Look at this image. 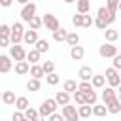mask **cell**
Wrapping results in <instances>:
<instances>
[{"instance_id":"19","label":"cell","mask_w":121,"mask_h":121,"mask_svg":"<svg viewBox=\"0 0 121 121\" xmlns=\"http://www.w3.org/2000/svg\"><path fill=\"white\" fill-rule=\"evenodd\" d=\"M28 74H30L32 78H36V79H42V78L45 76L42 64H30V72H28Z\"/></svg>"},{"instance_id":"4","label":"cell","mask_w":121,"mask_h":121,"mask_svg":"<svg viewBox=\"0 0 121 121\" xmlns=\"http://www.w3.org/2000/svg\"><path fill=\"white\" fill-rule=\"evenodd\" d=\"M98 55H100L102 59H113V57L117 55V47H115L113 43L104 42V43L98 47Z\"/></svg>"},{"instance_id":"5","label":"cell","mask_w":121,"mask_h":121,"mask_svg":"<svg viewBox=\"0 0 121 121\" xmlns=\"http://www.w3.org/2000/svg\"><path fill=\"white\" fill-rule=\"evenodd\" d=\"M60 113H62V117H64L66 121H79L78 108H76V106H72V104H66V106H62Z\"/></svg>"},{"instance_id":"33","label":"cell","mask_w":121,"mask_h":121,"mask_svg":"<svg viewBox=\"0 0 121 121\" xmlns=\"http://www.w3.org/2000/svg\"><path fill=\"white\" fill-rule=\"evenodd\" d=\"M42 25H43V21H42V17H38V15H34V17L28 21V26H30V30H38Z\"/></svg>"},{"instance_id":"43","label":"cell","mask_w":121,"mask_h":121,"mask_svg":"<svg viewBox=\"0 0 121 121\" xmlns=\"http://www.w3.org/2000/svg\"><path fill=\"white\" fill-rule=\"evenodd\" d=\"M23 119H25V112L15 110V112H13V115H11V121H23Z\"/></svg>"},{"instance_id":"38","label":"cell","mask_w":121,"mask_h":121,"mask_svg":"<svg viewBox=\"0 0 121 121\" xmlns=\"http://www.w3.org/2000/svg\"><path fill=\"white\" fill-rule=\"evenodd\" d=\"M72 98H74V102L76 104H85V93H81V91H76L74 95H72Z\"/></svg>"},{"instance_id":"29","label":"cell","mask_w":121,"mask_h":121,"mask_svg":"<svg viewBox=\"0 0 121 121\" xmlns=\"http://www.w3.org/2000/svg\"><path fill=\"white\" fill-rule=\"evenodd\" d=\"M98 102V95H96V91L93 89V91H89V93H85V104H89V106H95Z\"/></svg>"},{"instance_id":"34","label":"cell","mask_w":121,"mask_h":121,"mask_svg":"<svg viewBox=\"0 0 121 121\" xmlns=\"http://www.w3.org/2000/svg\"><path fill=\"white\" fill-rule=\"evenodd\" d=\"M106 8L110 13H117V8H119V0H106Z\"/></svg>"},{"instance_id":"10","label":"cell","mask_w":121,"mask_h":121,"mask_svg":"<svg viewBox=\"0 0 121 121\" xmlns=\"http://www.w3.org/2000/svg\"><path fill=\"white\" fill-rule=\"evenodd\" d=\"M96 17H100V19H104V21H106L108 25H112V23L115 21V15H113V13H110L106 6H100V8L96 9Z\"/></svg>"},{"instance_id":"55","label":"cell","mask_w":121,"mask_h":121,"mask_svg":"<svg viewBox=\"0 0 121 121\" xmlns=\"http://www.w3.org/2000/svg\"><path fill=\"white\" fill-rule=\"evenodd\" d=\"M0 100H2V91H0Z\"/></svg>"},{"instance_id":"9","label":"cell","mask_w":121,"mask_h":121,"mask_svg":"<svg viewBox=\"0 0 121 121\" xmlns=\"http://www.w3.org/2000/svg\"><path fill=\"white\" fill-rule=\"evenodd\" d=\"M13 68V59L9 55H0V74H8Z\"/></svg>"},{"instance_id":"48","label":"cell","mask_w":121,"mask_h":121,"mask_svg":"<svg viewBox=\"0 0 121 121\" xmlns=\"http://www.w3.org/2000/svg\"><path fill=\"white\" fill-rule=\"evenodd\" d=\"M11 2H13V0H0V6H4V8H9V6H11Z\"/></svg>"},{"instance_id":"1","label":"cell","mask_w":121,"mask_h":121,"mask_svg":"<svg viewBox=\"0 0 121 121\" xmlns=\"http://www.w3.org/2000/svg\"><path fill=\"white\" fill-rule=\"evenodd\" d=\"M23 36H25V26H23V23H13V25H11V34H9L11 45H19V43L23 42Z\"/></svg>"},{"instance_id":"2","label":"cell","mask_w":121,"mask_h":121,"mask_svg":"<svg viewBox=\"0 0 121 121\" xmlns=\"http://www.w3.org/2000/svg\"><path fill=\"white\" fill-rule=\"evenodd\" d=\"M57 106H59V104H57L55 98H45V100L42 102V106H40L38 112H40L42 117H49V115H53V113L57 112Z\"/></svg>"},{"instance_id":"49","label":"cell","mask_w":121,"mask_h":121,"mask_svg":"<svg viewBox=\"0 0 121 121\" xmlns=\"http://www.w3.org/2000/svg\"><path fill=\"white\" fill-rule=\"evenodd\" d=\"M117 98H119V102H121V85L117 87Z\"/></svg>"},{"instance_id":"51","label":"cell","mask_w":121,"mask_h":121,"mask_svg":"<svg viewBox=\"0 0 121 121\" xmlns=\"http://www.w3.org/2000/svg\"><path fill=\"white\" fill-rule=\"evenodd\" d=\"M17 2H19V4H23V6H25V4H28V2H30V0H17Z\"/></svg>"},{"instance_id":"27","label":"cell","mask_w":121,"mask_h":121,"mask_svg":"<svg viewBox=\"0 0 121 121\" xmlns=\"http://www.w3.org/2000/svg\"><path fill=\"white\" fill-rule=\"evenodd\" d=\"M62 91H66V93L74 95V93L78 91V83H76V79H66V81H64V85H62Z\"/></svg>"},{"instance_id":"6","label":"cell","mask_w":121,"mask_h":121,"mask_svg":"<svg viewBox=\"0 0 121 121\" xmlns=\"http://www.w3.org/2000/svg\"><path fill=\"white\" fill-rule=\"evenodd\" d=\"M34 15H36V4H34V2H28V4H25V6L21 8V19H23L25 23H28Z\"/></svg>"},{"instance_id":"12","label":"cell","mask_w":121,"mask_h":121,"mask_svg":"<svg viewBox=\"0 0 121 121\" xmlns=\"http://www.w3.org/2000/svg\"><path fill=\"white\" fill-rule=\"evenodd\" d=\"M102 102L104 104H108V102H112L113 98H117V91L113 89V87H106V89H102Z\"/></svg>"},{"instance_id":"40","label":"cell","mask_w":121,"mask_h":121,"mask_svg":"<svg viewBox=\"0 0 121 121\" xmlns=\"http://www.w3.org/2000/svg\"><path fill=\"white\" fill-rule=\"evenodd\" d=\"M95 26H96V28H100V30H106V28H108L110 25H108V23H106L104 19H100V17H96V19H95Z\"/></svg>"},{"instance_id":"28","label":"cell","mask_w":121,"mask_h":121,"mask_svg":"<svg viewBox=\"0 0 121 121\" xmlns=\"http://www.w3.org/2000/svg\"><path fill=\"white\" fill-rule=\"evenodd\" d=\"M40 51H36V49H30L28 53H26V60L30 62V64H38L40 62Z\"/></svg>"},{"instance_id":"11","label":"cell","mask_w":121,"mask_h":121,"mask_svg":"<svg viewBox=\"0 0 121 121\" xmlns=\"http://www.w3.org/2000/svg\"><path fill=\"white\" fill-rule=\"evenodd\" d=\"M40 38H38V30H25V36H23V42L26 43V45H36V42H38Z\"/></svg>"},{"instance_id":"41","label":"cell","mask_w":121,"mask_h":121,"mask_svg":"<svg viewBox=\"0 0 121 121\" xmlns=\"http://www.w3.org/2000/svg\"><path fill=\"white\" fill-rule=\"evenodd\" d=\"M72 25H74V26H83V15H81V13L74 15V17H72Z\"/></svg>"},{"instance_id":"26","label":"cell","mask_w":121,"mask_h":121,"mask_svg":"<svg viewBox=\"0 0 121 121\" xmlns=\"http://www.w3.org/2000/svg\"><path fill=\"white\" fill-rule=\"evenodd\" d=\"M26 89H28V91H32V93H38V91L42 89V83H40V79H36V78H30V79L26 81Z\"/></svg>"},{"instance_id":"53","label":"cell","mask_w":121,"mask_h":121,"mask_svg":"<svg viewBox=\"0 0 121 121\" xmlns=\"http://www.w3.org/2000/svg\"><path fill=\"white\" fill-rule=\"evenodd\" d=\"M117 11H121V0H119V8H117Z\"/></svg>"},{"instance_id":"8","label":"cell","mask_w":121,"mask_h":121,"mask_svg":"<svg viewBox=\"0 0 121 121\" xmlns=\"http://www.w3.org/2000/svg\"><path fill=\"white\" fill-rule=\"evenodd\" d=\"M9 57L19 62V60H26V51L23 49V45H9Z\"/></svg>"},{"instance_id":"21","label":"cell","mask_w":121,"mask_h":121,"mask_svg":"<svg viewBox=\"0 0 121 121\" xmlns=\"http://www.w3.org/2000/svg\"><path fill=\"white\" fill-rule=\"evenodd\" d=\"M78 113H79V119H87V117H91V113H93V106L81 104V106H78Z\"/></svg>"},{"instance_id":"31","label":"cell","mask_w":121,"mask_h":121,"mask_svg":"<svg viewBox=\"0 0 121 121\" xmlns=\"http://www.w3.org/2000/svg\"><path fill=\"white\" fill-rule=\"evenodd\" d=\"M66 43H68L70 47L79 45V34H78V32H68V36H66Z\"/></svg>"},{"instance_id":"24","label":"cell","mask_w":121,"mask_h":121,"mask_svg":"<svg viewBox=\"0 0 121 121\" xmlns=\"http://www.w3.org/2000/svg\"><path fill=\"white\" fill-rule=\"evenodd\" d=\"M106 108H108V113H119V112H121V102H119V98H113L112 102H108Z\"/></svg>"},{"instance_id":"44","label":"cell","mask_w":121,"mask_h":121,"mask_svg":"<svg viewBox=\"0 0 121 121\" xmlns=\"http://www.w3.org/2000/svg\"><path fill=\"white\" fill-rule=\"evenodd\" d=\"M91 25H95V19H91V15H83V28H89Z\"/></svg>"},{"instance_id":"37","label":"cell","mask_w":121,"mask_h":121,"mask_svg":"<svg viewBox=\"0 0 121 121\" xmlns=\"http://www.w3.org/2000/svg\"><path fill=\"white\" fill-rule=\"evenodd\" d=\"M78 91H81V93H89V91H93L91 81H79V83H78Z\"/></svg>"},{"instance_id":"23","label":"cell","mask_w":121,"mask_h":121,"mask_svg":"<svg viewBox=\"0 0 121 121\" xmlns=\"http://www.w3.org/2000/svg\"><path fill=\"white\" fill-rule=\"evenodd\" d=\"M26 108H30V104H28V98H26V96H17V100H15V110H19V112H25Z\"/></svg>"},{"instance_id":"30","label":"cell","mask_w":121,"mask_h":121,"mask_svg":"<svg viewBox=\"0 0 121 121\" xmlns=\"http://www.w3.org/2000/svg\"><path fill=\"white\" fill-rule=\"evenodd\" d=\"M106 113H108L106 104H95V106H93V115H96V117H104Z\"/></svg>"},{"instance_id":"54","label":"cell","mask_w":121,"mask_h":121,"mask_svg":"<svg viewBox=\"0 0 121 121\" xmlns=\"http://www.w3.org/2000/svg\"><path fill=\"white\" fill-rule=\"evenodd\" d=\"M23 121H30V119H26V117H25V119H23Z\"/></svg>"},{"instance_id":"52","label":"cell","mask_w":121,"mask_h":121,"mask_svg":"<svg viewBox=\"0 0 121 121\" xmlns=\"http://www.w3.org/2000/svg\"><path fill=\"white\" fill-rule=\"evenodd\" d=\"M74 2H78V0H64V4H74Z\"/></svg>"},{"instance_id":"14","label":"cell","mask_w":121,"mask_h":121,"mask_svg":"<svg viewBox=\"0 0 121 121\" xmlns=\"http://www.w3.org/2000/svg\"><path fill=\"white\" fill-rule=\"evenodd\" d=\"M83 57H85V49H83L81 45L70 47V59H72V60H81Z\"/></svg>"},{"instance_id":"20","label":"cell","mask_w":121,"mask_h":121,"mask_svg":"<svg viewBox=\"0 0 121 121\" xmlns=\"http://www.w3.org/2000/svg\"><path fill=\"white\" fill-rule=\"evenodd\" d=\"M15 100H17V96H15L13 91H4V93H2V102H4L6 106H13Z\"/></svg>"},{"instance_id":"36","label":"cell","mask_w":121,"mask_h":121,"mask_svg":"<svg viewBox=\"0 0 121 121\" xmlns=\"http://www.w3.org/2000/svg\"><path fill=\"white\" fill-rule=\"evenodd\" d=\"M45 81H47V85H57L59 81H60V78H59V74H47L45 76Z\"/></svg>"},{"instance_id":"3","label":"cell","mask_w":121,"mask_h":121,"mask_svg":"<svg viewBox=\"0 0 121 121\" xmlns=\"http://www.w3.org/2000/svg\"><path fill=\"white\" fill-rule=\"evenodd\" d=\"M104 76H106V81H108V85L110 87H119L121 85V78H119V70H115L113 66L112 68H106V72H104Z\"/></svg>"},{"instance_id":"47","label":"cell","mask_w":121,"mask_h":121,"mask_svg":"<svg viewBox=\"0 0 121 121\" xmlns=\"http://www.w3.org/2000/svg\"><path fill=\"white\" fill-rule=\"evenodd\" d=\"M113 68H115V70H121V55H119V53L113 57Z\"/></svg>"},{"instance_id":"42","label":"cell","mask_w":121,"mask_h":121,"mask_svg":"<svg viewBox=\"0 0 121 121\" xmlns=\"http://www.w3.org/2000/svg\"><path fill=\"white\" fill-rule=\"evenodd\" d=\"M9 34H11V26L9 25H0V36H8L9 38Z\"/></svg>"},{"instance_id":"16","label":"cell","mask_w":121,"mask_h":121,"mask_svg":"<svg viewBox=\"0 0 121 121\" xmlns=\"http://www.w3.org/2000/svg\"><path fill=\"white\" fill-rule=\"evenodd\" d=\"M91 85H93V89H102L106 85V76L104 74H95L93 79H91Z\"/></svg>"},{"instance_id":"32","label":"cell","mask_w":121,"mask_h":121,"mask_svg":"<svg viewBox=\"0 0 121 121\" xmlns=\"http://www.w3.org/2000/svg\"><path fill=\"white\" fill-rule=\"evenodd\" d=\"M34 49H36V51H40V53H47V51H49V42L40 38V40L36 42V47H34Z\"/></svg>"},{"instance_id":"22","label":"cell","mask_w":121,"mask_h":121,"mask_svg":"<svg viewBox=\"0 0 121 121\" xmlns=\"http://www.w3.org/2000/svg\"><path fill=\"white\" fill-rule=\"evenodd\" d=\"M66 36H68V30H66V28H62V26H60V28H57V30L53 32V40H55V42H59V43H60V42H66Z\"/></svg>"},{"instance_id":"18","label":"cell","mask_w":121,"mask_h":121,"mask_svg":"<svg viewBox=\"0 0 121 121\" xmlns=\"http://www.w3.org/2000/svg\"><path fill=\"white\" fill-rule=\"evenodd\" d=\"M76 8H78V13L87 15L89 9H91V0H78L76 2Z\"/></svg>"},{"instance_id":"39","label":"cell","mask_w":121,"mask_h":121,"mask_svg":"<svg viewBox=\"0 0 121 121\" xmlns=\"http://www.w3.org/2000/svg\"><path fill=\"white\" fill-rule=\"evenodd\" d=\"M38 115H40V112H38V110H34L32 106L25 110V117H26V119H30V121H32V119H36Z\"/></svg>"},{"instance_id":"50","label":"cell","mask_w":121,"mask_h":121,"mask_svg":"<svg viewBox=\"0 0 121 121\" xmlns=\"http://www.w3.org/2000/svg\"><path fill=\"white\" fill-rule=\"evenodd\" d=\"M32 121H45V117H42V115H38L36 119H32Z\"/></svg>"},{"instance_id":"13","label":"cell","mask_w":121,"mask_h":121,"mask_svg":"<svg viewBox=\"0 0 121 121\" xmlns=\"http://www.w3.org/2000/svg\"><path fill=\"white\" fill-rule=\"evenodd\" d=\"M78 76H79V79H81V81H91V79H93V76H95V72H93V68H91V66H81V68H79V72H78Z\"/></svg>"},{"instance_id":"45","label":"cell","mask_w":121,"mask_h":121,"mask_svg":"<svg viewBox=\"0 0 121 121\" xmlns=\"http://www.w3.org/2000/svg\"><path fill=\"white\" fill-rule=\"evenodd\" d=\"M11 45V40L8 36H0V47H9Z\"/></svg>"},{"instance_id":"25","label":"cell","mask_w":121,"mask_h":121,"mask_svg":"<svg viewBox=\"0 0 121 121\" xmlns=\"http://www.w3.org/2000/svg\"><path fill=\"white\" fill-rule=\"evenodd\" d=\"M104 38H106L108 43H113V42L119 38V32L113 30V28H106V30H104Z\"/></svg>"},{"instance_id":"15","label":"cell","mask_w":121,"mask_h":121,"mask_svg":"<svg viewBox=\"0 0 121 121\" xmlns=\"http://www.w3.org/2000/svg\"><path fill=\"white\" fill-rule=\"evenodd\" d=\"M28 72H30V62H28V60H19V62H15V74L25 76V74H28Z\"/></svg>"},{"instance_id":"7","label":"cell","mask_w":121,"mask_h":121,"mask_svg":"<svg viewBox=\"0 0 121 121\" xmlns=\"http://www.w3.org/2000/svg\"><path fill=\"white\" fill-rule=\"evenodd\" d=\"M42 21H43L45 28H47V30H51V32H55L57 28H60V25H59V19H57L53 13H45V15L42 17Z\"/></svg>"},{"instance_id":"35","label":"cell","mask_w":121,"mask_h":121,"mask_svg":"<svg viewBox=\"0 0 121 121\" xmlns=\"http://www.w3.org/2000/svg\"><path fill=\"white\" fill-rule=\"evenodd\" d=\"M42 68H43L45 76H47V74H53V72H55V62H53V60H45V62H42Z\"/></svg>"},{"instance_id":"46","label":"cell","mask_w":121,"mask_h":121,"mask_svg":"<svg viewBox=\"0 0 121 121\" xmlns=\"http://www.w3.org/2000/svg\"><path fill=\"white\" fill-rule=\"evenodd\" d=\"M47 121H66V119L62 117V113H57V112H55L53 115H49V117H47Z\"/></svg>"},{"instance_id":"17","label":"cell","mask_w":121,"mask_h":121,"mask_svg":"<svg viewBox=\"0 0 121 121\" xmlns=\"http://www.w3.org/2000/svg\"><path fill=\"white\" fill-rule=\"evenodd\" d=\"M55 100H57L59 106H66V104H70V93H66V91H59V93L55 95Z\"/></svg>"}]
</instances>
